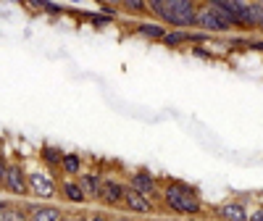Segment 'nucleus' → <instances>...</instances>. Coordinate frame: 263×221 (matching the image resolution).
<instances>
[{"label": "nucleus", "instance_id": "obj_1", "mask_svg": "<svg viewBox=\"0 0 263 221\" xmlns=\"http://www.w3.org/2000/svg\"><path fill=\"white\" fill-rule=\"evenodd\" d=\"M161 206L171 211L174 216L184 218H200L205 216V203L195 185H187L182 179H163V192H161Z\"/></svg>", "mask_w": 263, "mask_h": 221}, {"label": "nucleus", "instance_id": "obj_2", "mask_svg": "<svg viewBox=\"0 0 263 221\" xmlns=\"http://www.w3.org/2000/svg\"><path fill=\"white\" fill-rule=\"evenodd\" d=\"M200 0H150V13L171 29H195Z\"/></svg>", "mask_w": 263, "mask_h": 221}, {"label": "nucleus", "instance_id": "obj_3", "mask_svg": "<svg viewBox=\"0 0 263 221\" xmlns=\"http://www.w3.org/2000/svg\"><path fill=\"white\" fill-rule=\"evenodd\" d=\"M195 29L208 32V34H232V32H239V27L234 24L229 16H224L218 8H213L211 3H205V0H200V8H197Z\"/></svg>", "mask_w": 263, "mask_h": 221}, {"label": "nucleus", "instance_id": "obj_4", "mask_svg": "<svg viewBox=\"0 0 263 221\" xmlns=\"http://www.w3.org/2000/svg\"><path fill=\"white\" fill-rule=\"evenodd\" d=\"M29 195H34L37 200H53V197H58V179L48 166L29 169Z\"/></svg>", "mask_w": 263, "mask_h": 221}, {"label": "nucleus", "instance_id": "obj_5", "mask_svg": "<svg viewBox=\"0 0 263 221\" xmlns=\"http://www.w3.org/2000/svg\"><path fill=\"white\" fill-rule=\"evenodd\" d=\"M13 197H27L29 195V169L24 166L21 158H8V171H6V185Z\"/></svg>", "mask_w": 263, "mask_h": 221}, {"label": "nucleus", "instance_id": "obj_6", "mask_svg": "<svg viewBox=\"0 0 263 221\" xmlns=\"http://www.w3.org/2000/svg\"><path fill=\"white\" fill-rule=\"evenodd\" d=\"M126 185H129V187H135V190H140V192L147 195V197H153V200L161 206L163 179H158V176L153 174V171H147V169H137V171L126 174Z\"/></svg>", "mask_w": 263, "mask_h": 221}, {"label": "nucleus", "instance_id": "obj_7", "mask_svg": "<svg viewBox=\"0 0 263 221\" xmlns=\"http://www.w3.org/2000/svg\"><path fill=\"white\" fill-rule=\"evenodd\" d=\"M124 192H126V179H119L116 174L105 171L103 192H100V206H105V208H124Z\"/></svg>", "mask_w": 263, "mask_h": 221}, {"label": "nucleus", "instance_id": "obj_8", "mask_svg": "<svg viewBox=\"0 0 263 221\" xmlns=\"http://www.w3.org/2000/svg\"><path fill=\"white\" fill-rule=\"evenodd\" d=\"M158 211V203L153 197L142 195L140 190L129 187L126 185V192H124V213H137V216H150Z\"/></svg>", "mask_w": 263, "mask_h": 221}, {"label": "nucleus", "instance_id": "obj_9", "mask_svg": "<svg viewBox=\"0 0 263 221\" xmlns=\"http://www.w3.org/2000/svg\"><path fill=\"white\" fill-rule=\"evenodd\" d=\"M58 197L63 203H71V206H87L90 203L77 176H61L58 179Z\"/></svg>", "mask_w": 263, "mask_h": 221}, {"label": "nucleus", "instance_id": "obj_10", "mask_svg": "<svg viewBox=\"0 0 263 221\" xmlns=\"http://www.w3.org/2000/svg\"><path fill=\"white\" fill-rule=\"evenodd\" d=\"M79 185L87 192V200L90 203H100V192H103V179H105V171L100 169H84L79 176Z\"/></svg>", "mask_w": 263, "mask_h": 221}, {"label": "nucleus", "instance_id": "obj_11", "mask_svg": "<svg viewBox=\"0 0 263 221\" xmlns=\"http://www.w3.org/2000/svg\"><path fill=\"white\" fill-rule=\"evenodd\" d=\"M213 216L218 221H250V211L242 200H224V203H218L213 206Z\"/></svg>", "mask_w": 263, "mask_h": 221}, {"label": "nucleus", "instance_id": "obj_12", "mask_svg": "<svg viewBox=\"0 0 263 221\" xmlns=\"http://www.w3.org/2000/svg\"><path fill=\"white\" fill-rule=\"evenodd\" d=\"M29 221H61L66 216V211L61 206H53L50 200H37L29 203Z\"/></svg>", "mask_w": 263, "mask_h": 221}, {"label": "nucleus", "instance_id": "obj_13", "mask_svg": "<svg viewBox=\"0 0 263 221\" xmlns=\"http://www.w3.org/2000/svg\"><path fill=\"white\" fill-rule=\"evenodd\" d=\"M63 156H66V153H63L61 148H55V145H42V148H40V161H42V166H48L53 174L61 171Z\"/></svg>", "mask_w": 263, "mask_h": 221}, {"label": "nucleus", "instance_id": "obj_14", "mask_svg": "<svg viewBox=\"0 0 263 221\" xmlns=\"http://www.w3.org/2000/svg\"><path fill=\"white\" fill-rule=\"evenodd\" d=\"M166 24H150V21H140V24H135V34H140V37H145V40H153V42H161L163 37H166Z\"/></svg>", "mask_w": 263, "mask_h": 221}, {"label": "nucleus", "instance_id": "obj_15", "mask_svg": "<svg viewBox=\"0 0 263 221\" xmlns=\"http://www.w3.org/2000/svg\"><path fill=\"white\" fill-rule=\"evenodd\" d=\"M61 171H63V176H79L84 171V161H82L79 153H74V150L66 153L63 163H61Z\"/></svg>", "mask_w": 263, "mask_h": 221}, {"label": "nucleus", "instance_id": "obj_16", "mask_svg": "<svg viewBox=\"0 0 263 221\" xmlns=\"http://www.w3.org/2000/svg\"><path fill=\"white\" fill-rule=\"evenodd\" d=\"M0 221H29V208L24 203H8L0 211Z\"/></svg>", "mask_w": 263, "mask_h": 221}, {"label": "nucleus", "instance_id": "obj_17", "mask_svg": "<svg viewBox=\"0 0 263 221\" xmlns=\"http://www.w3.org/2000/svg\"><path fill=\"white\" fill-rule=\"evenodd\" d=\"M121 13L145 16V13H150V0H121Z\"/></svg>", "mask_w": 263, "mask_h": 221}, {"label": "nucleus", "instance_id": "obj_18", "mask_svg": "<svg viewBox=\"0 0 263 221\" xmlns=\"http://www.w3.org/2000/svg\"><path fill=\"white\" fill-rule=\"evenodd\" d=\"M29 3H32L37 11H45V13H69V8L55 6L53 0H29Z\"/></svg>", "mask_w": 263, "mask_h": 221}, {"label": "nucleus", "instance_id": "obj_19", "mask_svg": "<svg viewBox=\"0 0 263 221\" xmlns=\"http://www.w3.org/2000/svg\"><path fill=\"white\" fill-rule=\"evenodd\" d=\"M82 19H84V21H90L92 27H108L114 16H111V13H105V11H100V13H82Z\"/></svg>", "mask_w": 263, "mask_h": 221}, {"label": "nucleus", "instance_id": "obj_20", "mask_svg": "<svg viewBox=\"0 0 263 221\" xmlns=\"http://www.w3.org/2000/svg\"><path fill=\"white\" fill-rule=\"evenodd\" d=\"M6 171H8V158H6V153L0 150V187L6 185Z\"/></svg>", "mask_w": 263, "mask_h": 221}, {"label": "nucleus", "instance_id": "obj_21", "mask_svg": "<svg viewBox=\"0 0 263 221\" xmlns=\"http://www.w3.org/2000/svg\"><path fill=\"white\" fill-rule=\"evenodd\" d=\"M192 56H197V58H205V61H213V58H216V53H213V50H205V48H197V45L192 48Z\"/></svg>", "mask_w": 263, "mask_h": 221}, {"label": "nucleus", "instance_id": "obj_22", "mask_svg": "<svg viewBox=\"0 0 263 221\" xmlns=\"http://www.w3.org/2000/svg\"><path fill=\"white\" fill-rule=\"evenodd\" d=\"M87 221H114V218L103 211H95V213H87Z\"/></svg>", "mask_w": 263, "mask_h": 221}, {"label": "nucleus", "instance_id": "obj_23", "mask_svg": "<svg viewBox=\"0 0 263 221\" xmlns=\"http://www.w3.org/2000/svg\"><path fill=\"white\" fill-rule=\"evenodd\" d=\"M61 221H87V213H66Z\"/></svg>", "mask_w": 263, "mask_h": 221}, {"label": "nucleus", "instance_id": "obj_24", "mask_svg": "<svg viewBox=\"0 0 263 221\" xmlns=\"http://www.w3.org/2000/svg\"><path fill=\"white\" fill-rule=\"evenodd\" d=\"M250 221H263V206H258V208L250 211Z\"/></svg>", "mask_w": 263, "mask_h": 221}, {"label": "nucleus", "instance_id": "obj_25", "mask_svg": "<svg viewBox=\"0 0 263 221\" xmlns=\"http://www.w3.org/2000/svg\"><path fill=\"white\" fill-rule=\"evenodd\" d=\"M114 221H135V218H132V216H116Z\"/></svg>", "mask_w": 263, "mask_h": 221}, {"label": "nucleus", "instance_id": "obj_26", "mask_svg": "<svg viewBox=\"0 0 263 221\" xmlns=\"http://www.w3.org/2000/svg\"><path fill=\"white\" fill-rule=\"evenodd\" d=\"M8 203H11V200H0V211H3V208H6Z\"/></svg>", "mask_w": 263, "mask_h": 221}, {"label": "nucleus", "instance_id": "obj_27", "mask_svg": "<svg viewBox=\"0 0 263 221\" xmlns=\"http://www.w3.org/2000/svg\"><path fill=\"white\" fill-rule=\"evenodd\" d=\"M255 3H258V6H260V8H263V0H255Z\"/></svg>", "mask_w": 263, "mask_h": 221}, {"label": "nucleus", "instance_id": "obj_28", "mask_svg": "<svg viewBox=\"0 0 263 221\" xmlns=\"http://www.w3.org/2000/svg\"><path fill=\"white\" fill-rule=\"evenodd\" d=\"M13 3H18V0H13Z\"/></svg>", "mask_w": 263, "mask_h": 221}]
</instances>
